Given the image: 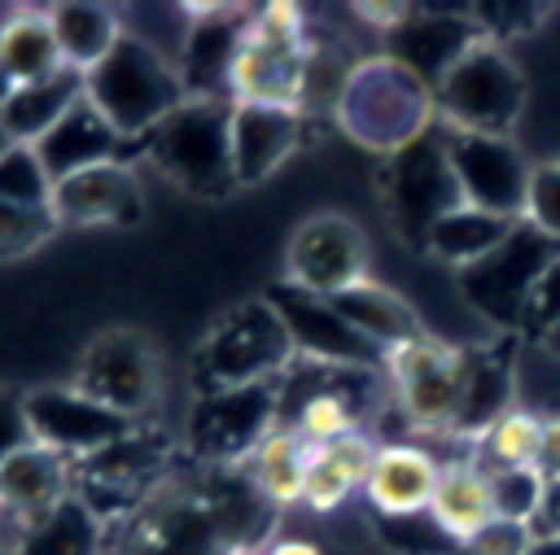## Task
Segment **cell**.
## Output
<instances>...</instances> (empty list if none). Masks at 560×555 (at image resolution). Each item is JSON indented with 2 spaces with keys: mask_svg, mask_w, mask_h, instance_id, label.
I'll return each instance as SVG.
<instances>
[{
  "mask_svg": "<svg viewBox=\"0 0 560 555\" xmlns=\"http://www.w3.org/2000/svg\"><path fill=\"white\" fill-rule=\"evenodd\" d=\"M83 96L131 144H140L171 109H179L188 101L175 61L131 31H122L114 52L96 70L83 74Z\"/></svg>",
  "mask_w": 560,
  "mask_h": 555,
  "instance_id": "4",
  "label": "cell"
},
{
  "mask_svg": "<svg viewBox=\"0 0 560 555\" xmlns=\"http://www.w3.org/2000/svg\"><path fill=\"white\" fill-rule=\"evenodd\" d=\"M525 555H560V538H534V546Z\"/></svg>",
  "mask_w": 560,
  "mask_h": 555,
  "instance_id": "47",
  "label": "cell"
},
{
  "mask_svg": "<svg viewBox=\"0 0 560 555\" xmlns=\"http://www.w3.org/2000/svg\"><path fill=\"white\" fill-rule=\"evenodd\" d=\"M534 538H560V485H547V498L529 524Z\"/></svg>",
  "mask_w": 560,
  "mask_h": 555,
  "instance_id": "45",
  "label": "cell"
},
{
  "mask_svg": "<svg viewBox=\"0 0 560 555\" xmlns=\"http://www.w3.org/2000/svg\"><path fill=\"white\" fill-rule=\"evenodd\" d=\"M267 555H328V551L311 538H280V542L267 546Z\"/></svg>",
  "mask_w": 560,
  "mask_h": 555,
  "instance_id": "46",
  "label": "cell"
},
{
  "mask_svg": "<svg viewBox=\"0 0 560 555\" xmlns=\"http://www.w3.org/2000/svg\"><path fill=\"white\" fill-rule=\"evenodd\" d=\"M48 22H52V35H57V48H61V61L79 74L96 70L114 44L122 39V17L118 9L109 4H92V0H61L52 9H44Z\"/></svg>",
  "mask_w": 560,
  "mask_h": 555,
  "instance_id": "29",
  "label": "cell"
},
{
  "mask_svg": "<svg viewBox=\"0 0 560 555\" xmlns=\"http://www.w3.org/2000/svg\"><path fill=\"white\" fill-rule=\"evenodd\" d=\"M529 546H534V533L529 524H516V520H490L481 533L464 542L468 555H525Z\"/></svg>",
  "mask_w": 560,
  "mask_h": 555,
  "instance_id": "42",
  "label": "cell"
},
{
  "mask_svg": "<svg viewBox=\"0 0 560 555\" xmlns=\"http://www.w3.org/2000/svg\"><path fill=\"white\" fill-rule=\"evenodd\" d=\"M298 363L293 336L276 306L267 297H249L232 306L214 328L206 332L197 350V380L206 389H232V385H258L280 380Z\"/></svg>",
  "mask_w": 560,
  "mask_h": 555,
  "instance_id": "7",
  "label": "cell"
},
{
  "mask_svg": "<svg viewBox=\"0 0 560 555\" xmlns=\"http://www.w3.org/2000/svg\"><path fill=\"white\" fill-rule=\"evenodd\" d=\"M31 149H35L39 162L48 166L52 184L66 179V175H74V170L101 166V162H131V157L140 153V144L122 140V135L109 127V118H105L88 96H83L39 144H31Z\"/></svg>",
  "mask_w": 560,
  "mask_h": 555,
  "instance_id": "21",
  "label": "cell"
},
{
  "mask_svg": "<svg viewBox=\"0 0 560 555\" xmlns=\"http://www.w3.org/2000/svg\"><path fill=\"white\" fill-rule=\"evenodd\" d=\"M74 498V463L61 459L48 446H22L0 463V511H9L18 524H31Z\"/></svg>",
  "mask_w": 560,
  "mask_h": 555,
  "instance_id": "22",
  "label": "cell"
},
{
  "mask_svg": "<svg viewBox=\"0 0 560 555\" xmlns=\"http://www.w3.org/2000/svg\"><path fill=\"white\" fill-rule=\"evenodd\" d=\"M481 39V26L472 9H433V4H411L407 22L385 35V48L394 61H402L411 74H420L429 87L442 83V74L464 57L468 44Z\"/></svg>",
  "mask_w": 560,
  "mask_h": 555,
  "instance_id": "19",
  "label": "cell"
},
{
  "mask_svg": "<svg viewBox=\"0 0 560 555\" xmlns=\"http://www.w3.org/2000/svg\"><path fill=\"white\" fill-rule=\"evenodd\" d=\"M70 385L127 420H144L162 393V354L140 328H105L83 345Z\"/></svg>",
  "mask_w": 560,
  "mask_h": 555,
  "instance_id": "10",
  "label": "cell"
},
{
  "mask_svg": "<svg viewBox=\"0 0 560 555\" xmlns=\"http://www.w3.org/2000/svg\"><path fill=\"white\" fill-rule=\"evenodd\" d=\"M52 232H57L52 210H31V205L0 201V258H22V253L39 249Z\"/></svg>",
  "mask_w": 560,
  "mask_h": 555,
  "instance_id": "39",
  "label": "cell"
},
{
  "mask_svg": "<svg viewBox=\"0 0 560 555\" xmlns=\"http://www.w3.org/2000/svg\"><path fill=\"white\" fill-rule=\"evenodd\" d=\"M13 92H18V79H13V74H9V66L0 61V105H4Z\"/></svg>",
  "mask_w": 560,
  "mask_h": 555,
  "instance_id": "48",
  "label": "cell"
},
{
  "mask_svg": "<svg viewBox=\"0 0 560 555\" xmlns=\"http://www.w3.org/2000/svg\"><path fill=\"white\" fill-rule=\"evenodd\" d=\"M376 192H381V210H385L394 236L407 249L424 253L429 232L451 210L464 205L455 170H451V153H446V127L433 122L420 140L389 153L381 175H376Z\"/></svg>",
  "mask_w": 560,
  "mask_h": 555,
  "instance_id": "6",
  "label": "cell"
},
{
  "mask_svg": "<svg viewBox=\"0 0 560 555\" xmlns=\"http://www.w3.org/2000/svg\"><path fill=\"white\" fill-rule=\"evenodd\" d=\"M332 122L354 144L389 157L438 122V101L433 87L402 61H394L389 52H372L359 57V66L350 70Z\"/></svg>",
  "mask_w": 560,
  "mask_h": 555,
  "instance_id": "2",
  "label": "cell"
},
{
  "mask_svg": "<svg viewBox=\"0 0 560 555\" xmlns=\"http://www.w3.org/2000/svg\"><path fill=\"white\" fill-rule=\"evenodd\" d=\"M433 101H438V122L455 131L512 135L525 109V79L508 57V48L481 35L442 74V83L433 87Z\"/></svg>",
  "mask_w": 560,
  "mask_h": 555,
  "instance_id": "8",
  "label": "cell"
},
{
  "mask_svg": "<svg viewBox=\"0 0 560 555\" xmlns=\"http://www.w3.org/2000/svg\"><path fill=\"white\" fill-rule=\"evenodd\" d=\"M376 533H381L398 555H446V551L459 546V542H451V538L429 520V511H420V516H376Z\"/></svg>",
  "mask_w": 560,
  "mask_h": 555,
  "instance_id": "37",
  "label": "cell"
},
{
  "mask_svg": "<svg viewBox=\"0 0 560 555\" xmlns=\"http://www.w3.org/2000/svg\"><path fill=\"white\" fill-rule=\"evenodd\" d=\"M13 555H101V516L83 498H66L48 516L22 524Z\"/></svg>",
  "mask_w": 560,
  "mask_h": 555,
  "instance_id": "31",
  "label": "cell"
},
{
  "mask_svg": "<svg viewBox=\"0 0 560 555\" xmlns=\"http://www.w3.org/2000/svg\"><path fill=\"white\" fill-rule=\"evenodd\" d=\"M521 219H499V214H486V210H472V205H459L451 210L433 232H429V245L424 253H433L438 262L446 267H468L477 258H486L494 245L508 240V232L516 227Z\"/></svg>",
  "mask_w": 560,
  "mask_h": 555,
  "instance_id": "33",
  "label": "cell"
},
{
  "mask_svg": "<svg viewBox=\"0 0 560 555\" xmlns=\"http://www.w3.org/2000/svg\"><path fill=\"white\" fill-rule=\"evenodd\" d=\"M52 219L57 227H118L140 223L144 214V188L131 162H101L88 170H74L52 184Z\"/></svg>",
  "mask_w": 560,
  "mask_h": 555,
  "instance_id": "18",
  "label": "cell"
},
{
  "mask_svg": "<svg viewBox=\"0 0 560 555\" xmlns=\"http://www.w3.org/2000/svg\"><path fill=\"white\" fill-rule=\"evenodd\" d=\"M0 61L9 66V74L18 83H39V79H52L57 70H66L44 9H18L13 17L0 22Z\"/></svg>",
  "mask_w": 560,
  "mask_h": 555,
  "instance_id": "32",
  "label": "cell"
},
{
  "mask_svg": "<svg viewBox=\"0 0 560 555\" xmlns=\"http://www.w3.org/2000/svg\"><path fill=\"white\" fill-rule=\"evenodd\" d=\"M438 472H442V463L420 446H407V441L376 446L368 481H363L372 511L376 516H420V511H429L433 489H438Z\"/></svg>",
  "mask_w": 560,
  "mask_h": 555,
  "instance_id": "23",
  "label": "cell"
},
{
  "mask_svg": "<svg viewBox=\"0 0 560 555\" xmlns=\"http://www.w3.org/2000/svg\"><path fill=\"white\" fill-rule=\"evenodd\" d=\"M306 114L280 105H232V170L249 188L276 175L306 144Z\"/></svg>",
  "mask_w": 560,
  "mask_h": 555,
  "instance_id": "20",
  "label": "cell"
},
{
  "mask_svg": "<svg viewBox=\"0 0 560 555\" xmlns=\"http://www.w3.org/2000/svg\"><path fill=\"white\" fill-rule=\"evenodd\" d=\"M280 380L206 389L188 415L192 454L210 468H241L254 454V446L271 428H280Z\"/></svg>",
  "mask_w": 560,
  "mask_h": 555,
  "instance_id": "11",
  "label": "cell"
},
{
  "mask_svg": "<svg viewBox=\"0 0 560 555\" xmlns=\"http://www.w3.org/2000/svg\"><path fill=\"white\" fill-rule=\"evenodd\" d=\"M267 302H271L276 315L284 319L298 358H311V363H324V367H354V371L385 367V354H381L372 341H363V336L332 310L328 297L302 293V288H293V284H276V288L267 293Z\"/></svg>",
  "mask_w": 560,
  "mask_h": 555,
  "instance_id": "16",
  "label": "cell"
},
{
  "mask_svg": "<svg viewBox=\"0 0 560 555\" xmlns=\"http://www.w3.org/2000/svg\"><path fill=\"white\" fill-rule=\"evenodd\" d=\"M306 441L293 428H271L254 454L241 463V472L249 476V485L271 503V507H289L302 503V476H306Z\"/></svg>",
  "mask_w": 560,
  "mask_h": 555,
  "instance_id": "30",
  "label": "cell"
},
{
  "mask_svg": "<svg viewBox=\"0 0 560 555\" xmlns=\"http://www.w3.org/2000/svg\"><path fill=\"white\" fill-rule=\"evenodd\" d=\"M446 153H451V170H455L464 205L499 214V219H521L534 166L525 162V153H521V144L512 135H486V131L446 127Z\"/></svg>",
  "mask_w": 560,
  "mask_h": 555,
  "instance_id": "15",
  "label": "cell"
},
{
  "mask_svg": "<svg viewBox=\"0 0 560 555\" xmlns=\"http://www.w3.org/2000/svg\"><path fill=\"white\" fill-rule=\"evenodd\" d=\"M551 328H560V258L542 271L534 297H529V310H525V332L534 341H542Z\"/></svg>",
  "mask_w": 560,
  "mask_h": 555,
  "instance_id": "41",
  "label": "cell"
},
{
  "mask_svg": "<svg viewBox=\"0 0 560 555\" xmlns=\"http://www.w3.org/2000/svg\"><path fill=\"white\" fill-rule=\"evenodd\" d=\"M556 258H560V245L556 240H547L529 223H516L503 245H494L486 258L459 267L455 271V284H459L464 302L481 319H490L499 332H521L525 328L529 297H534L542 271Z\"/></svg>",
  "mask_w": 560,
  "mask_h": 555,
  "instance_id": "9",
  "label": "cell"
},
{
  "mask_svg": "<svg viewBox=\"0 0 560 555\" xmlns=\"http://www.w3.org/2000/svg\"><path fill=\"white\" fill-rule=\"evenodd\" d=\"M0 201L31 205V210L52 205V175L31 144H9L0 153Z\"/></svg>",
  "mask_w": 560,
  "mask_h": 555,
  "instance_id": "35",
  "label": "cell"
},
{
  "mask_svg": "<svg viewBox=\"0 0 560 555\" xmlns=\"http://www.w3.org/2000/svg\"><path fill=\"white\" fill-rule=\"evenodd\" d=\"M372 249L363 227L341 210L306 214L284 249V284L315 293V297H341L346 288L372 280Z\"/></svg>",
  "mask_w": 560,
  "mask_h": 555,
  "instance_id": "12",
  "label": "cell"
},
{
  "mask_svg": "<svg viewBox=\"0 0 560 555\" xmlns=\"http://www.w3.org/2000/svg\"><path fill=\"white\" fill-rule=\"evenodd\" d=\"M332 310H337L363 341H372L381 354H389V350H398V345L424 336V323H420V315L411 310V302H407L402 293H394L389 284H381V280H363V284L346 288L341 297H332Z\"/></svg>",
  "mask_w": 560,
  "mask_h": 555,
  "instance_id": "25",
  "label": "cell"
},
{
  "mask_svg": "<svg viewBox=\"0 0 560 555\" xmlns=\"http://www.w3.org/2000/svg\"><path fill=\"white\" fill-rule=\"evenodd\" d=\"M140 157H149L158 175L188 197L223 201L241 188L232 170V101L188 96L140 140Z\"/></svg>",
  "mask_w": 560,
  "mask_h": 555,
  "instance_id": "3",
  "label": "cell"
},
{
  "mask_svg": "<svg viewBox=\"0 0 560 555\" xmlns=\"http://www.w3.org/2000/svg\"><path fill=\"white\" fill-rule=\"evenodd\" d=\"M385 376L394 385V402L402 420L433 433L455 428L459 393H464V345H446L424 332L385 354Z\"/></svg>",
  "mask_w": 560,
  "mask_h": 555,
  "instance_id": "13",
  "label": "cell"
},
{
  "mask_svg": "<svg viewBox=\"0 0 560 555\" xmlns=\"http://www.w3.org/2000/svg\"><path fill=\"white\" fill-rule=\"evenodd\" d=\"M22 402H26L31 441L57 450L61 459H70L79 468L136 428V420L92 402L74 385H39V389H26Z\"/></svg>",
  "mask_w": 560,
  "mask_h": 555,
  "instance_id": "14",
  "label": "cell"
},
{
  "mask_svg": "<svg viewBox=\"0 0 560 555\" xmlns=\"http://www.w3.org/2000/svg\"><path fill=\"white\" fill-rule=\"evenodd\" d=\"M429 520L451 538L468 542L494 520V494H490V472L477 459H451L438 472V489L429 503Z\"/></svg>",
  "mask_w": 560,
  "mask_h": 555,
  "instance_id": "26",
  "label": "cell"
},
{
  "mask_svg": "<svg viewBox=\"0 0 560 555\" xmlns=\"http://www.w3.org/2000/svg\"><path fill=\"white\" fill-rule=\"evenodd\" d=\"M372 454H376V441L363 428L350 437H337L328 446H311L306 450V476H302V503L311 511L341 507L368 481Z\"/></svg>",
  "mask_w": 560,
  "mask_h": 555,
  "instance_id": "27",
  "label": "cell"
},
{
  "mask_svg": "<svg viewBox=\"0 0 560 555\" xmlns=\"http://www.w3.org/2000/svg\"><path fill=\"white\" fill-rule=\"evenodd\" d=\"M249 13L254 9L245 4H188V35L175 61L188 96L232 101V61L249 26Z\"/></svg>",
  "mask_w": 560,
  "mask_h": 555,
  "instance_id": "17",
  "label": "cell"
},
{
  "mask_svg": "<svg viewBox=\"0 0 560 555\" xmlns=\"http://www.w3.org/2000/svg\"><path fill=\"white\" fill-rule=\"evenodd\" d=\"M534 468L542 472L547 485H560V415L542 420V450H538V463Z\"/></svg>",
  "mask_w": 560,
  "mask_h": 555,
  "instance_id": "44",
  "label": "cell"
},
{
  "mask_svg": "<svg viewBox=\"0 0 560 555\" xmlns=\"http://www.w3.org/2000/svg\"><path fill=\"white\" fill-rule=\"evenodd\" d=\"M31 446V424H26V402L13 389H0V463Z\"/></svg>",
  "mask_w": 560,
  "mask_h": 555,
  "instance_id": "43",
  "label": "cell"
},
{
  "mask_svg": "<svg viewBox=\"0 0 560 555\" xmlns=\"http://www.w3.org/2000/svg\"><path fill=\"white\" fill-rule=\"evenodd\" d=\"M271 529V503L241 468H210L206 481L158 485L122 529L114 555H241Z\"/></svg>",
  "mask_w": 560,
  "mask_h": 555,
  "instance_id": "1",
  "label": "cell"
},
{
  "mask_svg": "<svg viewBox=\"0 0 560 555\" xmlns=\"http://www.w3.org/2000/svg\"><path fill=\"white\" fill-rule=\"evenodd\" d=\"M542 450V415L512 406L486 437H481V468L499 472V468H534Z\"/></svg>",
  "mask_w": 560,
  "mask_h": 555,
  "instance_id": "34",
  "label": "cell"
},
{
  "mask_svg": "<svg viewBox=\"0 0 560 555\" xmlns=\"http://www.w3.org/2000/svg\"><path fill=\"white\" fill-rule=\"evenodd\" d=\"M0 555H4V551H0Z\"/></svg>",
  "mask_w": 560,
  "mask_h": 555,
  "instance_id": "51",
  "label": "cell"
},
{
  "mask_svg": "<svg viewBox=\"0 0 560 555\" xmlns=\"http://www.w3.org/2000/svg\"><path fill=\"white\" fill-rule=\"evenodd\" d=\"M490 494H494V520L534 524V516L547 498V481L538 468H499V472H490Z\"/></svg>",
  "mask_w": 560,
  "mask_h": 555,
  "instance_id": "36",
  "label": "cell"
},
{
  "mask_svg": "<svg viewBox=\"0 0 560 555\" xmlns=\"http://www.w3.org/2000/svg\"><path fill=\"white\" fill-rule=\"evenodd\" d=\"M508 341V336H503ZM464 345V393L455 437H486L512 411V345Z\"/></svg>",
  "mask_w": 560,
  "mask_h": 555,
  "instance_id": "24",
  "label": "cell"
},
{
  "mask_svg": "<svg viewBox=\"0 0 560 555\" xmlns=\"http://www.w3.org/2000/svg\"><path fill=\"white\" fill-rule=\"evenodd\" d=\"M547 13H551L547 4H472V17H477L481 35L494 39V44H503L508 35H525V31L542 26Z\"/></svg>",
  "mask_w": 560,
  "mask_h": 555,
  "instance_id": "40",
  "label": "cell"
},
{
  "mask_svg": "<svg viewBox=\"0 0 560 555\" xmlns=\"http://www.w3.org/2000/svg\"><path fill=\"white\" fill-rule=\"evenodd\" d=\"M538 345H542V350H547L551 358H560V328H551V332H547V336H542Z\"/></svg>",
  "mask_w": 560,
  "mask_h": 555,
  "instance_id": "49",
  "label": "cell"
},
{
  "mask_svg": "<svg viewBox=\"0 0 560 555\" xmlns=\"http://www.w3.org/2000/svg\"><path fill=\"white\" fill-rule=\"evenodd\" d=\"M79 101H83V74L66 66L52 79L18 83V92L0 105V127L13 144H39Z\"/></svg>",
  "mask_w": 560,
  "mask_h": 555,
  "instance_id": "28",
  "label": "cell"
},
{
  "mask_svg": "<svg viewBox=\"0 0 560 555\" xmlns=\"http://www.w3.org/2000/svg\"><path fill=\"white\" fill-rule=\"evenodd\" d=\"M9 144H13V140H9V135H4V127H0V153H4Z\"/></svg>",
  "mask_w": 560,
  "mask_h": 555,
  "instance_id": "50",
  "label": "cell"
},
{
  "mask_svg": "<svg viewBox=\"0 0 560 555\" xmlns=\"http://www.w3.org/2000/svg\"><path fill=\"white\" fill-rule=\"evenodd\" d=\"M306 9L289 0H271L249 13V26L241 35L236 61H232V105H280L302 109V83H306Z\"/></svg>",
  "mask_w": 560,
  "mask_h": 555,
  "instance_id": "5",
  "label": "cell"
},
{
  "mask_svg": "<svg viewBox=\"0 0 560 555\" xmlns=\"http://www.w3.org/2000/svg\"><path fill=\"white\" fill-rule=\"evenodd\" d=\"M521 223H529L534 232H542L547 240L560 245V162H538L529 170Z\"/></svg>",
  "mask_w": 560,
  "mask_h": 555,
  "instance_id": "38",
  "label": "cell"
}]
</instances>
